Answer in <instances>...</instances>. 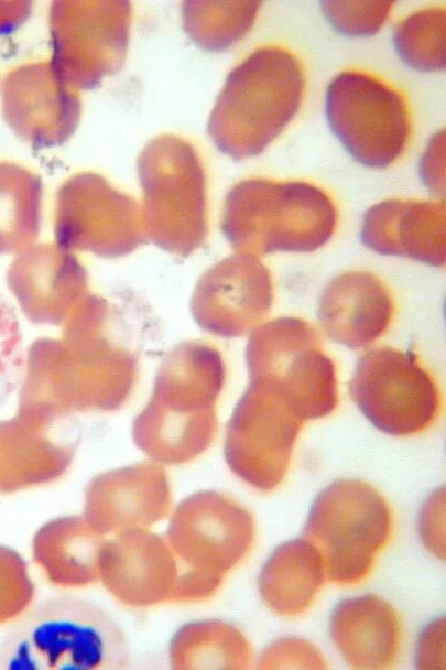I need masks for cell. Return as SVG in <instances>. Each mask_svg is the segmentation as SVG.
<instances>
[{"mask_svg": "<svg viewBox=\"0 0 446 670\" xmlns=\"http://www.w3.org/2000/svg\"><path fill=\"white\" fill-rule=\"evenodd\" d=\"M107 309L104 299L87 295L65 322L63 338L30 346L19 413L58 424L76 411L109 412L126 403L138 360L127 345L102 335Z\"/></svg>", "mask_w": 446, "mask_h": 670, "instance_id": "obj_1", "label": "cell"}, {"mask_svg": "<svg viewBox=\"0 0 446 670\" xmlns=\"http://www.w3.org/2000/svg\"><path fill=\"white\" fill-rule=\"evenodd\" d=\"M225 378L224 359L213 346L192 341L175 347L133 422L135 445L163 466L185 464L204 453L217 433L216 402Z\"/></svg>", "mask_w": 446, "mask_h": 670, "instance_id": "obj_2", "label": "cell"}, {"mask_svg": "<svg viewBox=\"0 0 446 670\" xmlns=\"http://www.w3.org/2000/svg\"><path fill=\"white\" fill-rule=\"evenodd\" d=\"M131 652L115 617L99 604L56 595L31 605L0 649L11 670H123Z\"/></svg>", "mask_w": 446, "mask_h": 670, "instance_id": "obj_3", "label": "cell"}, {"mask_svg": "<svg viewBox=\"0 0 446 670\" xmlns=\"http://www.w3.org/2000/svg\"><path fill=\"white\" fill-rule=\"evenodd\" d=\"M302 65L289 50L253 51L228 75L208 120V133L225 154H260L296 115L304 95Z\"/></svg>", "mask_w": 446, "mask_h": 670, "instance_id": "obj_4", "label": "cell"}, {"mask_svg": "<svg viewBox=\"0 0 446 670\" xmlns=\"http://www.w3.org/2000/svg\"><path fill=\"white\" fill-rule=\"evenodd\" d=\"M337 218L330 196L313 184L248 179L228 192L221 230L239 253L311 252L331 238Z\"/></svg>", "mask_w": 446, "mask_h": 670, "instance_id": "obj_5", "label": "cell"}, {"mask_svg": "<svg viewBox=\"0 0 446 670\" xmlns=\"http://www.w3.org/2000/svg\"><path fill=\"white\" fill-rule=\"evenodd\" d=\"M145 238L176 256L187 257L208 234L206 176L196 149L185 139L161 134L138 159Z\"/></svg>", "mask_w": 446, "mask_h": 670, "instance_id": "obj_6", "label": "cell"}, {"mask_svg": "<svg viewBox=\"0 0 446 670\" xmlns=\"http://www.w3.org/2000/svg\"><path fill=\"white\" fill-rule=\"evenodd\" d=\"M392 511L383 496L360 479H338L314 500L303 529L322 556L326 580L362 582L391 539Z\"/></svg>", "mask_w": 446, "mask_h": 670, "instance_id": "obj_7", "label": "cell"}, {"mask_svg": "<svg viewBox=\"0 0 446 670\" xmlns=\"http://www.w3.org/2000/svg\"><path fill=\"white\" fill-rule=\"evenodd\" d=\"M246 359L250 381L276 391L304 421L336 409V367L308 322L283 316L262 323L249 335Z\"/></svg>", "mask_w": 446, "mask_h": 670, "instance_id": "obj_8", "label": "cell"}, {"mask_svg": "<svg viewBox=\"0 0 446 670\" xmlns=\"http://www.w3.org/2000/svg\"><path fill=\"white\" fill-rule=\"evenodd\" d=\"M326 117L347 151L361 164L376 169L399 159L412 132L403 95L359 71L342 72L329 83Z\"/></svg>", "mask_w": 446, "mask_h": 670, "instance_id": "obj_9", "label": "cell"}, {"mask_svg": "<svg viewBox=\"0 0 446 670\" xmlns=\"http://www.w3.org/2000/svg\"><path fill=\"white\" fill-rule=\"evenodd\" d=\"M351 400L378 430L407 436L427 430L440 411V393L416 355L379 346L358 360Z\"/></svg>", "mask_w": 446, "mask_h": 670, "instance_id": "obj_10", "label": "cell"}, {"mask_svg": "<svg viewBox=\"0 0 446 670\" xmlns=\"http://www.w3.org/2000/svg\"><path fill=\"white\" fill-rule=\"evenodd\" d=\"M127 1H55L50 9L52 57L77 90L93 88L122 66L131 29Z\"/></svg>", "mask_w": 446, "mask_h": 670, "instance_id": "obj_11", "label": "cell"}, {"mask_svg": "<svg viewBox=\"0 0 446 670\" xmlns=\"http://www.w3.org/2000/svg\"><path fill=\"white\" fill-rule=\"evenodd\" d=\"M54 235L68 251L104 258L129 255L146 239L140 202L93 172L72 175L58 188Z\"/></svg>", "mask_w": 446, "mask_h": 670, "instance_id": "obj_12", "label": "cell"}, {"mask_svg": "<svg viewBox=\"0 0 446 670\" xmlns=\"http://www.w3.org/2000/svg\"><path fill=\"white\" fill-rule=\"evenodd\" d=\"M303 423L281 395L250 381L227 424V465L251 487L272 491L286 476Z\"/></svg>", "mask_w": 446, "mask_h": 670, "instance_id": "obj_13", "label": "cell"}, {"mask_svg": "<svg viewBox=\"0 0 446 670\" xmlns=\"http://www.w3.org/2000/svg\"><path fill=\"white\" fill-rule=\"evenodd\" d=\"M254 530L243 506L219 491L203 490L175 507L165 537L180 570L222 582L250 552Z\"/></svg>", "mask_w": 446, "mask_h": 670, "instance_id": "obj_14", "label": "cell"}, {"mask_svg": "<svg viewBox=\"0 0 446 670\" xmlns=\"http://www.w3.org/2000/svg\"><path fill=\"white\" fill-rule=\"evenodd\" d=\"M273 302L269 269L257 256L236 253L209 268L191 300L196 323L220 337L251 333L268 316Z\"/></svg>", "mask_w": 446, "mask_h": 670, "instance_id": "obj_15", "label": "cell"}, {"mask_svg": "<svg viewBox=\"0 0 446 670\" xmlns=\"http://www.w3.org/2000/svg\"><path fill=\"white\" fill-rule=\"evenodd\" d=\"M79 90L66 83L50 61L25 63L6 75L1 112L9 128L34 147H54L76 130Z\"/></svg>", "mask_w": 446, "mask_h": 670, "instance_id": "obj_16", "label": "cell"}, {"mask_svg": "<svg viewBox=\"0 0 446 670\" xmlns=\"http://www.w3.org/2000/svg\"><path fill=\"white\" fill-rule=\"evenodd\" d=\"M172 489L153 461L102 472L86 485L83 517L102 536L149 529L170 515Z\"/></svg>", "mask_w": 446, "mask_h": 670, "instance_id": "obj_17", "label": "cell"}, {"mask_svg": "<svg viewBox=\"0 0 446 670\" xmlns=\"http://www.w3.org/2000/svg\"><path fill=\"white\" fill-rule=\"evenodd\" d=\"M99 573L119 603L146 608L172 601L180 565L165 536L139 529L106 541Z\"/></svg>", "mask_w": 446, "mask_h": 670, "instance_id": "obj_18", "label": "cell"}, {"mask_svg": "<svg viewBox=\"0 0 446 670\" xmlns=\"http://www.w3.org/2000/svg\"><path fill=\"white\" fill-rule=\"evenodd\" d=\"M88 278L74 252L56 244L33 245L15 256L7 283L33 323L65 324L87 296Z\"/></svg>", "mask_w": 446, "mask_h": 670, "instance_id": "obj_19", "label": "cell"}, {"mask_svg": "<svg viewBox=\"0 0 446 670\" xmlns=\"http://www.w3.org/2000/svg\"><path fill=\"white\" fill-rule=\"evenodd\" d=\"M395 313L384 282L368 271H349L323 289L317 316L331 341L358 349L373 344L391 325Z\"/></svg>", "mask_w": 446, "mask_h": 670, "instance_id": "obj_20", "label": "cell"}, {"mask_svg": "<svg viewBox=\"0 0 446 670\" xmlns=\"http://www.w3.org/2000/svg\"><path fill=\"white\" fill-rule=\"evenodd\" d=\"M360 237L368 249L379 255L444 266L445 205L432 201H383L363 215Z\"/></svg>", "mask_w": 446, "mask_h": 670, "instance_id": "obj_21", "label": "cell"}, {"mask_svg": "<svg viewBox=\"0 0 446 670\" xmlns=\"http://www.w3.org/2000/svg\"><path fill=\"white\" fill-rule=\"evenodd\" d=\"M55 426L18 412L0 420V494L53 483L68 471L76 443Z\"/></svg>", "mask_w": 446, "mask_h": 670, "instance_id": "obj_22", "label": "cell"}, {"mask_svg": "<svg viewBox=\"0 0 446 670\" xmlns=\"http://www.w3.org/2000/svg\"><path fill=\"white\" fill-rule=\"evenodd\" d=\"M329 634L345 662L357 670L392 668L403 635L396 610L370 593L340 601L330 615Z\"/></svg>", "mask_w": 446, "mask_h": 670, "instance_id": "obj_23", "label": "cell"}, {"mask_svg": "<svg viewBox=\"0 0 446 670\" xmlns=\"http://www.w3.org/2000/svg\"><path fill=\"white\" fill-rule=\"evenodd\" d=\"M107 539L83 516H65L43 525L33 538L32 553L54 585L75 588L99 581L100 556Z\"/></svg>", "mask_w": 446, "mask_h": 670, "instance_id": "obj_24", "label": "cell"}, {"mask_svg": "<svg viewBox=\"0 0 446 670\" xmlns=\"http://www.w3.org/2000/svg\"><path fill=\"white\" fill-rule=\"evenodd\" d=\"M325 582L320 554L302 537L275 548L260 571L258 588L271 610L295 617L311 607Z\"/></svg>", "mask_w": 446, "mask_h": 670, "instance_id": "obj_25", "label": "cell"}, {"mask_svg": "<svg viewBox=\"0 0 446 670\" xmlns=\"http://www.w3.org/2000/svg\"><path fill=\"white\" fill-rule=\"evenodd\" d=\"M168 661L173 669H249L253 653L235 625L208 618L177 629L170 641Z\"/></svg>", "mask_w": 446, "mask_h": 670, "instance_id": "obj_26", "label": "cell"}, {"mask_svg": "<svg viewBox=\"0 0 446 670\" xmlns=\"http://www.w3.org/2000/svg\"><path fill=\"white\" fill-rule=\"evenodd\" d=\"M43 186L23 165L0 161V256L19 255L40 233Z\"/></svg>", "mask_w": 446, "mask_h": 670, "instance_id": "obj_27", "label": "cell"}, {"mask_svg": "<svg viewBox=\"0 0 446 670\" xmlns=\"http://www.w3.org/2000/svg\"><path fill=\"white\" fill-rule=\"evenodd\" d=\"M260 6V1H186L184 29L200 47L222 51L249 32Z\"/></svg>", "mask_w": 446, "mask_h": 670, "instance_id": "obj_28", "label": "cell"}, {"mask_svg": "<svg viewBox=\"0 0 446 670\" xmlns=\"http://www.w3.org/2000/svg\"><path fill=\"white\" fill-rule=\"evenodd\" d=\"M445 9L420 10L401 21L393 35L401 58L418 71H440L445 67Z\"/></svg>", "mask_w": 446, "mask_h": 670, "instance_id": "obj_29", "label": "cell"}, {"mask_svg": "<svg viewBox=\"0 0 446 670\" xmlns=\"http://www.w3.org/2000/svg\"><path fill=\"white\" fill-rule=\"evenodd\" d=\"M26 360L17 313L0 293V408L21 386Z\"/></svg>", "mask_w": 446, "mask_h": 670, "instance_id": "obj_30", "label": "cell"}, {"mask_svg": "<svg viewBox=\"0 0 446 670\" xmlns=\"http://www.w3.org/2000/svg\"><path fill=\"white\" fill-rule=\"evenodd\" d=\"M34 584L24 560L0 545V625L17 619L32 604Z\"/></svg>", "mask_w": 446, "mask_h": 670, "instance_id": "obj_31", "label": "cell"}, {"mask_svg": "<svg viewBox=\"0 0 446 670\" xmlns=\"http://www.w3.org/2000/svg\"><path fill=\"white\" fill-rule=\"evenodd\" d=\"M393 3V1H323L322 7L338 32L350 36H367L380 30Z\"/></svg>", "mask_w": 446, "mask_h": 670, "instance_id": "obj_32", "label": "cell"}, {"mask_svg": "<svg viewBox=\"0 0 446 670\" xmlns=\"http://www.w3.org/2000/svg\"><path fill=\"white\" fill-rule=\"evenodd\" d=\"M259 669H326L319 650L298 637H282L270 644L261 653Z\"/></svg>", "mask_w": 446, "mask_h": 670, "instance_id": "obj_33", "label": "cell"}, {"mask_svg": "<svg viewBox=\"0 0 446 670\" xmlns=\"http://www.w3.org/2000/svg\"><path fill=\"white\" fill-rule=\"evenodd\" d=\"M418 532L426 549L445 556V489H436L424 502L418 516Z\"/></svg>", "mask_w": 446, "mask_h": 670, "instance_id": "obj_34", "label": "cell"}, {"mask_svg": "<svg viewBox=\"0 0 446 670\" xmlns=\"http://www.w3.org/2000/svg\"><path fill=\"white\" fill-rule=\"evenodd\" d=\"M415 667L445 668V618H437L423 629L416 645Z\"/></svg>", "mask_w": 446, "mask_h": 670, "instance_id": "obj_35", "label": "cell"}, {"mask_svg": "<svg viewBox=\"0 0 446 670\" xmlns=\"http://www.w3.org/2000/svg\"><path fill=\"white\" fill-rule=\"evenodd\" d=\"M444 132L431 141L421 162V176L427 187L437 195L444 194Z\"/></svg>", "mask_w": 446, "mask_h": 670, "instance_id": "obj_36", "label": "cell"}, {"mask_svg": "<svg viewBox=\"0 0 446 670\" xmlns=\"http://www.w3.org/2000/svg\"><path fill=\"white\" fill-rule=\"evenodd\" d=\"M32 2L0 1V34L17 30L30 15Z\"/></svg>", "mask_w": 446, "mask_h": 670, "instance_id": "obj_37", "label": "cell"}]
</instances>
